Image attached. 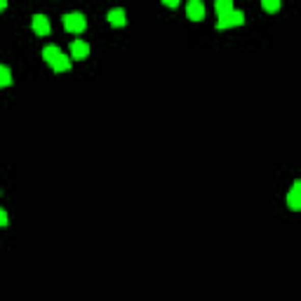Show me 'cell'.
<instances>
[{
	"instance_id": "obj_5",
	"label": "cell",
	"mask_w": 301,
	"mask_h": 301,
	"mask_svg": "<svg viewBox=\"0 0 301 301\" xmlns=\"http://www.w3.org/2000/svg\"><path fill=\"white\" fill-rule=\"evenodd\" d=\"M287 205H289L292 212H299V209H301V184H299V181H294L292 190L287 193Z\"/></svg>"
},
{
	"instance_id": "obj_2",
	"label": "cell",
	"mask_w": 301,
	"mask_h": 301,
	"mask_svg": "<svg viewBox=\"0 0 301 301\" xmlns=\"http://www.w3.org/2000/svg\"><path fill=\"white\" fill-rule=\"evenodd\" d=\"M242 24H245V14L240 12V10H231V12H226L224 17H219V21H216V31H226V29L242 26Z\"/></svg>"
},
{
	"instance_id": "obj_15",
	"label": "cell",
	"mask_w": 301,
	"mask_h": 301,
	"mask_svg": "<svg viewBox=\"0 0 301 301\" xmlns=\"http://www.w3.org/2000/svg\"><path fill=\"white\" fill-rule=\"evenodd\" d=\"M7 7V0H0V10H5Z\"/></svg>"
},
{
	"instance_id": "obj_9",
	"label": "cell",
	"mask_w": 301,
	"mask_h": 301,
	"mask_svg": "<svg viewBox=\"0 0 301 301\" xmlns=\"http://www.w3.org/2000/svg\"><path fill=\"white\" fill-rule=\"evenodd\" d=\"M233 10V0H214V12L219 14V17H224L226 12H231Z\"/></svg>"
},
{
	"instance_id": "obj_13",
	"label": "cell",
	"mask_w": 301,
	"mask_h": 301,
	"mask_svg": "<svg viewBox=\"0 0 301 301\" xmlns=\"http://www.w3.org/2000/svg\"><path fill=\"white\" fill-rule=\"evenodd\" d=\"M7 222H10V219H7V212L5 209H0V228H5Z\"/></svg>"
},
{
	"instance_id": "obj_4",
	"label": "cell",
	"mask_w": 301,
	"mask_h": 301,
	"mask_svg": "<svg viewBox=\"0 0 301 301\" xmlns=\"http://www.w3.org/2000/svg\"><path fill=\"white\" fill-rule=\"evenodd\" d=\"M31 29L36 36H49V31H52V26H49V19L45 17V14H36L31 21Z\"/></svg>"
},
{
	"instance_id": "obj_6",
	"label": "cell",
	"mask_w": 301,
	"mask_h": 301,
	"mask_svg": "<svg viewBox=\"0 0 301 301\" xmlns=\"http://www.w3.org/2000/svg\"><path fill=\"white\" fill-rule=\"evenodd\" d=\"M87 54H90V45L87 43H83V40H73L71 43V59L83 62V59H87Z\"/></svg>"
},
{
	"instance_id": "obj_3",
	"label": "cell",
	"mask_w": 301,
	"mask_h": 301,
	"mask_svg": "<svg viewBox=\"0 0 301 301\" xmlns=\"http://www.w3.org/2000/svg\"><path fill=\"white\" fill-rule=\"evenodd\" d=\"M186 17L190 21H203L205 19V3L203 0H188V5H186Z\"/></svg>"
},
{
	"instance_id": "obj_7",
	"label": "cell",
	"mask_w": 301,
	"mask_h": 301,
	"mask_svg": "<svg viewBox=\"0 0 301 301\" xmlns=\"http://www.w3.org/2000/svg\"><path fill=\"white\" fill-rule=\"evenodd\" d=\"M108 24L116 26V29H123V26L127 24V12H125L123 7H116V10H111V12H108Z\"/></svg>"
},
{
	"instance_id": "obj_12",
	"label": "cell",
	"mask_w": 301,
	"mask_h": 301,
	"mask_svg": "<svg viewBox=\"0 0 301 301\" xmlns=\"http://www.w3.org/2000/svg\"><path fill=\"white\" fill-rule=\"evenodd\" d=\"M280 5H283V0H261V7H264L268 14H276L278 10H280Z\"/></svg>"
},
{
	"instance_id": "obj_11",
	"label": "cell",
	"mask_w": 301,
	"mask_h": 301,
	"mask_svg": "<svg viewBox=\"0 0 301 301\" xmlns=\"http://www.w3.org/2000/svg\"><path fill=\"white\" fill-rule=\"evenodd\" d=\"M10 85H12V71L5 64H0V87H10Z\"/></svg>"
},
{
	"instance_id": "obj_10",
	"label": "cell",
	"mask_w": 301,
	"mask_h": 301,
	"mask_svg": "<svg viewBox=\"0 0 301 301\" xmlns=\"http://www.w3.org/2000/svg\"><path fill=\"white\" fill-rule=\"evenodd\" d=\"M59 54H62V49L57 47V45H47V47H43V59H45L47 64H52Z\"/></svg>"
},
{
	"instance_id": "obj_1",
	"label": "cell",
	"mask_w": 301,
	"mask_h": 301,
	"mask_svg": "<svg viewBox=\"0 0 301 301\" xmlns=\"http://www.w3.org/2000/svg\"><path fill=\"white\" fill-rule=\"evenodd\" d=\"M64 29H66L68 33H83L87 29V19L85 14H80V12H68L64 14Z\"/></svg>"
},
{
	"instance_id": "obj_14",
	"label": "cell",
	"mask_w": 301,
	"mask_h": 301,
	"mask_svg": "<svg viewBox=\"0 0 301 301\" xmlns=\"http://www.w3.org/2000/svg\"><path fill=\"white\" fill-rule=\"evenodd\" d=\"M162 3H165L167 7H177L179 5V0H162Z\"/></svg>"
},
{
	"instance_id": "obj_8",
	"label": "cell",
	"mask_w": 301,
	"mask_h": 301,
	"mask_svg": "<svg viewBox=\"0 0 301 301\" xmlns=\"http://www.w3.org/2000/svg\"><path fill=\"white\" fill-rule=\"evenodd\" d=\"M49 66L54 68V73H66L68 68H71V57H66V54H59L54 59V62L49 64Z\"/></svg>"
}]
</instances>
